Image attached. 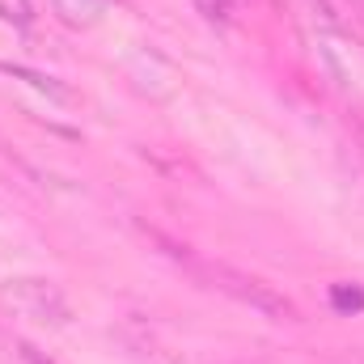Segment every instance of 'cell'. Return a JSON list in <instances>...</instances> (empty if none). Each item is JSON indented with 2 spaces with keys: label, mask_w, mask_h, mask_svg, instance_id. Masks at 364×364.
Returning <instances> with one entry per match:
<instances>
[{
  "label": "cell",
  "mask_w": 364,
  "mask_h": 364,
  "mask_svg": "<svg viewBox=\"0 0 364 364\" xmlns=\"http://www.w3.org/2000/svg\"><path fill=\"white\" fill-rule=\"evenodd\" d=\"M0 73H4V77H13V81H26L30 90L47 93V97H51V102H60V106H73V102H77V93L68 90V85H60L55 77H47V73H38V68H26V64H4V60H0Z\"/></svg>",
  "instance_id": "cell-3"
},
{
  "label": "cell",
  "mask_w": 364,
  "mask_h": 364,
  "mask_svg": "<svg viewBox=\"0 0 364 364\" xmlns=\"http://www.w3.org/2000/svg\"><path fill=\"white\" fill-rule=\"evenodd\" d=\"M348 364H364V352H360V356H356V360H348Z\"/></svg>",
  "instance_id": "cell-9"
},
{
  "label": "cell",
  "mask_w": 364,
  "mask_h": 364,
  "mask_svg": "<svg viewBox=\"0 0 364 364\" xmlns=\"http://www.w3.org/2000/svg\"><path fill=\"white\" fill-rule=\"evenodd\" d=\"M335 305L339 309H364V292L360 288H352V292L348 288H335Z\"/></svg>",
  "instance_id": "cell-7"
},
{
  "label": "cell",
  "mask_w": 364,
  "mask_h": 364,
  "mask_svg": "<svg viewBox=\"0 0 364 364\" xmlns=\"http://www.w3.org/2000/svg\"><path fill=\"white\" fill-rule=\"evenodd\" d=\"M4 301L34 318V322H47V326H68V301L60 292V284L51 279H38V275H21V279H9L4 284Z\"/></svg>",
  "instance_id": "cell-2"
},
{
  "label": "cell",
  "mask_w": 364,
  "mask_h": 364,
  "mask_svg": "<svg viewBox=\"0 0 364 364\" xmlns=\"http://www.w3.org/2000/svg\"><path fill=\"white\" fill-rule=\"evenodd\" d=\"M0 21L30 26V21H34V4H30V0H0Z\"/></svg>",
  "instance_id": "cell-5"
},
{
  "label": "cell",
  "mask_w": 364,
  "mask_h": 364,
  "mask_svg": "<svg viewBox=\"0 0 364 364\" xmlns=\"http://www.w3.org/2000/svg\"><path fill=\"white\" fill-rule=\"evenodd\" d=\"M195 9H199L212 26H225V21H229V0H195Z\"/></svg>",
  "instance_id": "cell-6"
},
{
  "label": "cell",
  "mask_w": 364,
  "mask_h": 364,
  "mask_svg": "<svg viewBox=\"0 0 364 364\" xmlns=\"http://www.w3.org/2000/svg\"><path fill=\"white\" fill-rule=\"evenodd\" d=\"M178 263H186V272L203 288L225 292L237 305H246V309H255V314H263L272 322H296V305L288 296H279L272 284H263L259 275H246L237 267H229V263H203V259H191V255H178Z\"/></svg>",
  "instance_id": "cell-1"
},
{
  "label": "cell",
  "mask_w": 364,
  "mask_h": 364,
  "mask_svg": "<svg viewBox=\"0 0 364 364\" xmlns=\"http://www.w3.org/2000/svg\"><path fill=\"white\" fill-rule=\"evenodd\" d=\"M51 9H55L64 21H73V26H93L97 13L106 9V0H51Z\"/></svg>",
  "instance_id": "cell-4"
},
{
  "label": "cell",
  "mask_w": 364,
  "mask_h": 364,
  "mask_svg": "<svg viewBox=\"0 0 364 364\" xmlns=\"http://www.w3.org/2000/svg\"><path fill=\"white\" fill-rule=\"evenodd\" d=\"M21 360H26V364H51V360H43V356H38L30 343H21Z\"/></svg>",
  "instance_id": "cell-8"
}]
</instances>
